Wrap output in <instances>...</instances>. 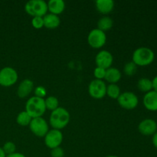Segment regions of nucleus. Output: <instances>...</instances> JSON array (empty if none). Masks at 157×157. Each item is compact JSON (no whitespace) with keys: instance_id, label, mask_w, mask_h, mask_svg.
Instances as JSON below:
<instances>
[{"instance_id":"obj_1","label":"nucleus","mask_w":157,"mask_h":157,"mask_svg":"<svg viewBox=\"0 0 157 157\" xmlns=\"http://www.w3.org/2000/svg\"><path fill=\"white\" fill-rule=\"evenodd\" d=\"M69 121L70 113L64 107H59L51 113L49 122L53 129L61 130L68 124Z\"/></svg>"},{"instance_id":"obj_2","label":"nucleus","mask_w":157,"mask_h":157,"mask_svg":"<svg viewBox=\"0 0 157 157\" xmlns=\"http://www.w3.org/2000/svg\"><path fill=\"white\" fill-rule=\"evenodd\" d=\"M155 53L148 47H140L133 52L132 61L137 66H147L153 62Z\"/></svg>"},{"instance_id":"obj_3","label":"nucleus","mask_w":157,"mask_h":157,"mask_svg":"<svg viewBox=\"0 0 157 157\" xmlns=\"http://www.w3.org/2000/svg\"><path fill=\"white\" fill-rule=\"evenodd\" d=\"M46 110L44 98L33 96L29 98L25 104V111L32 118L41 117Z\"/></svg>"},{"instance_id":"obj_4","label":"nucleus","mask_w":157,"mask_h":157,"mask_svg":"<svg viewBox=\"0 0 157 157\" xmlns=\"http://www.w3.org/2000/svg\"><path fill=\"white\" fill-rule=\"evenodd\" d=\"M26 12L32 16H44L48 12V3L44 0H30L25 6Z\"/></svg>"},{"instance_id":"obj_5","label":"nucleus","mask_w":157,"mask_h":157,"mask_svg":"<svg viewBox=\"0 0 157 157\" xmlns=\"http://www.w3.org/2000/svg\"><path fill=\"white\" fill-rule=\"evenodd\" d=\"M18 78V72L12 67H5L0 70V85L10 87L16 83Z\"/></svg>"},{"instance_id":"obj_6","label":"nucleus","mask_w":157,"mask_h":157,"mask_svg":"<svg viewBox=\"0 0 157 157\" xmlns=\"http://www.w3.org/2000/svg\"><path fill=\"white\" fill-rule=\"evenodd\" d=\"M118 104L123 108L127 110H133L137 107L139 98L133 92L125 91L121 94L117 98Z\"/></svg>"},{"instance_id":"obj_7","label":"nucleus","mask_w":157,"mask_h":157,"mask_svg":"<svg viewBox=\"0 0 157 157\" xmlns=\"http://www.w3.org/2000/svg\"><path fill=\"white\" fill-rule=\"evenodd\" d=\"M107 41V35L103 31L100 30L98 28L94 29L89 32L87 35V42L94 48H100L105 44Z\"/></svg>"},{"instance_id":"obj_8","label":"nucleus","mask_w":157,"mask_h":157,"mask_svg":"<svg viewBox=\"0 0 157 157\" xmlns=\"http://www.w3.org/2000/svg\"><path fill=\"white\" fill-rule=\"evenodd\" d=\"M29 128L35 136H39V137H44L49 130L47 121L41 117L32 118L29 124Z\"/></svg>"},{"instance_id":"obj_9","label":"nucleus","mask_w":157,"mask_h":157,"mask_svg":"<svg viewBox=\"0 0 157 157\" xmlns=\"http://www.w3.org/2000/svg\"><path fill=\"white\" fill-rule=\"evenodd\" d=\"M89 94L95 99H101L106 95L107 84L103 80L94 79L88 85Z\"/></svg>"},{"instance_id":"obj_10","label":"nucleus","mask_w":157,"mask_h":157,"mask_svg":"<svg viewBox=\"0 0 157 157\" xmlns=\"http://www.w3.org/2000/svg\"><path fill=\"white\" fill-rule=\"evenodd\" d=\"M44 137L46 147L50 148L51 150L60 147L63 141L62 132L56 129L49 130Z\"/></svg>"},{"instance_id":"obj_11","label":"nucleus","mask_w":157,"mask_h":157,"mask_svg":"<svg viewBox=\"0 0 157 157\" xmlns=\"http://www.w3.org/2000/svg\"><path fill=\"white\" fill-rule=\"evenodd\" d=\"M113 58L112 54L107 50H101L97 54L95 58L97 67L107 69L111 67L113 64Z\"/></svg>"},{"instance_id":"obj_12","label":"nucleus","mask_w":157,"mask_h":157,"mask_svg":"<svg viewBox=\"0 0 157 157\" xmlns=\"http://www.w3.org/2000/svg\"><path fill=\"white\" fill-rule=\"evenodd\" d=\"M140 133L144 136H153L157 131V122L153 119H144L138 125Z\"/></svg>"},{"instance_id":"obj_13","label":"nucleus","mask_w":157,"mask_h":157,"mask_svg":"<svg viewBox=\"0 0 157 157\" xmlns=\"http://www.w3.org/2000/svg\"><path fill=\"white\" fill-rule=\"evenodd\" d=\"M143 103L146 108L150 111H157V92L154 90L145 94Z\"/></svg>"},{"instance_id":"obj_14","label":"nucleus","mask_w":157,"mask_h":157,"mask_svg":"<svg viewBox=\"0 0 157 157\" xmlns=\"http://www.w3.org/2000/svg\"><path fill=\"white\" fill-rule=\"evenodd\" d=\"M34 89V83L32 80L26 79L23 80L18 85L17 89V95L20 98H25L29 96L32 92Z\"/></svg>"},{"instance_id":"obj_15","label":"nucleus","mask_w":157,"mask_h":157,"mask_svg":"<svg viewBox=\"0 0 157 157\" xmlns=\"http://www.w3.org/2000/svg\"><path fill=\"white\" fill-rule=\"evenodd\" d=\"M122 77L121 71L114 67H110L106 70V75L104 79L110 84H117Z\"/></svg>"},{"instance_id":"obj_16","label":"nucleus","mask_w":157,"mask_h":157,"mask_svg":"<svg viewBox=\"0 0 157 157\" xmlns=\"http://www.w3.org/2000/svg\"><path fill=\"white\" fill-rule=\"evenodd\" d=\"M47 3L48 10L54 15H58L65 9V2L63 0H50Z\"/></svg>"},{"instance_id":"obj_17","label":"nucleus","mask_w":157,"mask_h":157,"mask_svg":"<svg viewBox=\"0 0 157 157\" xmlns=\"http://www.w3.org/2000/svg\"><path fill=\"white\" fill-rule=\"evenodd\" d=\"M95 6L101 13L108 14L114 8V2L113 0H97Z\"/></svg>"},{"instance_id":"obj_18","label":"nucleus","mask_w":157,"mask_h":157,"mask_svg":"<svg viewBox=\"0 0 157 157\" xmlns=\"http://www.w3.org/2000/svg\"><path fill=\"white\" fill-rule=\"evenodd\" d=\"M43 19H44V26L48 29H55L58 27L61 23L59 16L52 13H47L43 16Z\"/></svg>"},{"instance_id":"obj_19","label":"nucleus","mask_w":157,"mask_h":157,"mask_svg":"<svg viewBox=\"0 0 157 157\" xmlns=\"http://www.w3.org/2000/svg\"><path fill=\"white\" fill-rule=\"evenodd\" d=\"M113 25V21L110 17L103 16L98 20V29L105 32L106 31L110 30Z\"/></svg>"},{"instance_id":"obj_20","label":"nucleus","mask_w":157,"mask_h":157,"mask_svg":"<svg viewBox=\"0 0 157 157\" xmlns=\"http://www.w3.org/2000/svg\"><path fill=\"white\" fill-rule=\"evenodd\" d=\"M137 87L140 90L144 93L153 90V82L152 80L147 78H141L137 82Z\"/></svg>"},{"instance_id":"obj_21","label":"nucleus","mask_w":157,"mask_h":157,"mask_svg":"<svg viewBox=\"0 0 157 157\" xmlns=\"http://www.w3.org/2000/svg\"><path fill=\"white\" fill-rule=\"evenodd\" d=\"M121 88L117 84H110L107 85V92L106 94L108 95L112 99H117L121 95Z\"/></svg>"},{"instance_id":"obj_22","label":"nucleus","mask_w":157,"mask_h":157,"mask_svg":"<svg viewBox=\"0 0 157 157\" xmlns=\"http://www.w3.org/2000/svg\"><path fill=\"white\" fill-rule=\"evenodd\" d=\"M32 117L25 111H21L17 115L16 121L18 124L21 126H29L31 121H32Z\"/></svg>"},{"instance_id":"obj_23","label":"nucleus","mask_w":157,"mask_h":157,"mask_svg":"<svg viewBox=\"0 0 157 157\" xmlns=\"http://www.w3.org/2000/svg\"><path fill=\"white\" fill-rule=\"evenodd\" d=\"M46 109L50 110L52 111L55 110L58 107H59V101L55 96H48L44 99Z\"/></svg>"},{"instance_id":"obj_24","label":"nucleus","mask_w":157,"mask_h":157,"mask_svg":"<svg viewBox=\"0 0 157 157\" xmlns=\"http://www.w3.org/2000/svg\"><path fill=\"white\" fill-rule=\"evenodd\" d=\"M136 71H137V65L132 61H130V62L126 63L124 67V73H125V75H128V76L134 75L136 74Z\"/></svg>"},{"instance_id":"obj_25","label":"nucleus","mask_w":157,"mask_h":157,"mask_svg":"<svg viewBox=\"0 0 157 157\" xmlns=\"http://www.w3.org/2000/svg\"><path fill=\"white\" fill-rule=\"evenodd\" d=\"M2 148L3 151L6 153V156L7 155L12 154V153L16 152V146L12 141H8V142H6Z\"/></svg>"},{"instance_id":"obj_26","label":"nucleus","mask_w":157,"mask_h":157,"mask_svg":"<svg viewBox=\"0 0 157 157\" xmlns=\"http://www.w3.org/2000/svg\"><path fill=\"white\" fill-rule=\"evenodd\" d=\"M32 25L35 29L44 27V19L42 16H34L32 19Z\"/></svg>"},{"instance_id":"obj_27","label":"nucleus","mask_w":157,"mask_h":157,"mask_svg":"<svg viewBox=\"0 0 157 157\" xmlns=\"http://www.w3.org/2000/svg\"><path fill=\"white\" fill-rule=\"evenodd\" d=\"M106 70L107 69H104L103 67H96L94 70V75L95 77V79L98 80H103L105 77L106 75Z\"/></svg>"},{"instance_id":"obj_28","label":"nucleus","mask_w":157,"mask_h":157,"mask_svg":"<svg viewBox=\"0 0 157 157\" xmlns=\"http://www.w3.org/2000/svg\"><path fill=\"white\" fill-rule=\"evenodd\" d=\"M34 93H35V96L40 98H44L46 96L47 91L43 86H38V87H35Z\"/></svg>"},{"instance_id":"obj_29","label":"nucleus","mask_w":157,"mask_h":157,"mask_svg":"<svg viewBox=\"0 0 157 157\" xmlns=\"http://www.w3.org/2000/svg\"><path fill=\"white\" fill-rule=\"evenodd\" d=\"M51 156L52 157H64V151L61 147H56L51 150Z\"/></svg>"},{"instance_id":"obj_30","label":"nucleus","mask_w":157,"mask_h":157,"mask_svg":"<svg viewBox=\"0 0 157 157\" xmlns=\"http://www.w3.org/2000/svg\"><path fill=\"white\" fill-rule=\"evenodd\" d=\"M152 143H153V145L154 146L155 148L157 149V131L153 135V137H152Z\"/></svg>"},{"instance_id":"obj_31","label":"nucleus","mask_w":157,"mask_h":157,"mask_svg":"<svg viewBox=\"0 0 157 157\" xmlns=\"http://www.w3.org/2000/svg\"><path fill=\"white\" fill-rule=\"evenodd\" d=\"M6 157H26L24 154L21 153H18V152H15V153H12V154L7 155Z\"/></svg>"},{"instance_id":"obj_32","label":"nucleus","mask_w":157,"mask_h":157,"mask_svg":"<svg viewBox=\"0 0 157 157\" xmlns=\"http://www.w3.org/2000/svg\"><path fill=\"white\" fill-rule=\"evenodd\" d=\"M152 82H153V90L157 92V75L152 80Z\"/></svg>"},{"instance_id":"obj_33","label":"nucleus","mask_w":157,"mask_h":157,"mask_svg":"<svg viewBox=\"0 0 157 157\" xmlns=\"http://www.w3.org/2000/svg\"><path fill=\"white\" fill-rule=\"evenodd\" d=\"M0 157H6V153H4V151H3L2 147H0Z\"/></svg>"},{"instance_id":"obj_34","label":"nucleus","mask_w":157,"mask_h":157,"mask_svg":"<svg viewBox=\"0 0 157 157\" xmlns=\"http://www.w3.org/2000/svg\"><path fill=\"white\" fill-rule=\"evenodd\" d=\"M106 157H119V156H114V155H110V156H106Z\"/></svg>"}]
</instances>
